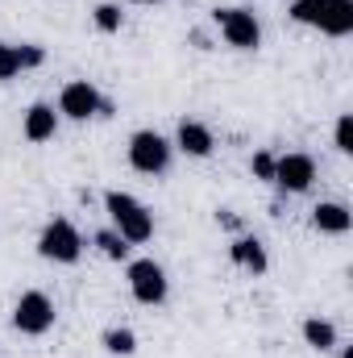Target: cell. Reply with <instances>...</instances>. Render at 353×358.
Segmentation results:
<instances>
[{
    "label": "cell",
    "instance_id": "2e32d148",
    "mask_svg": "<svg viewBox=\"0 0 353 358\" xmlns=\"http://www.w3.org/2000/svg\"><path fill=\"white\" fill-rule=\"evenodd\" d=\"M104 350H108V355L129 358L133 350H137V334L125 329V325H121V329H108V334H104Z\"/></svg>",
    "mask_w": 353,
    "mask_h": 358
},
{
    "label": "cell",
    "instance_id": "ac0fdd59",
    "mask_svg": "<svg viewBox=\"0 0 353 358\" xmlns=\"http://www.w3.org/2000/svg\"><path fill=\"white\" fill-rule=\"evenodd\" d=\"M333 142H337V150H341V155H353V113H341V117H337Z\"/></svg>",
    "mask_w": 353,
    "mask_h": 358
},
{
    "label": "cell",
    "instance_id": "603a6c76",
    "mask_svg": "<svg viewBox=\"0 0 353 358\" xmlns=\"http://www.w3.org/2000/svg\"><path fill=\"white\" fill-rule=\"evenodd\" d=\"M129 4H163V0H129Z\"/></svg>",
    "mask_w": 353,
    "mask_h": 358
},
{
    "label": "cell",
    "instance_id": "9c48e42d",
    "mask_svg": "<svg viewBox=\"0 0 353 358\" xmlns=\"http://www.w3.org/2000/svg\"><path fill=\"white\" fill-rule=\"evenodd\" d=\"M100 104H104V96L88 80H71V84H63V92H59V117H67V121L100 117Z\"/></svg>",
    "mask_w": 353,
    "mask_h": 358
},
{
    "label": "cell",
    "instance_id": "9a60e30c",
    "mask_svg": "<svg viewBox=\"0 0 353 358\" xmlns=\"http://www.w3.org/2000/svg\"><path fill=\"white\" fill-rule=\"evenodd\" d=\"M91 242H96V246H100V255H104V259H112V263H125V259H129V242H125L112 225H108V229H100Z\"/></svg>",
    "mask_w": 353,
    "mask_h": 358
},
{
    "label": "cell",
    "instance_id": "5b68a950",
    "mask_svg": "<svg viewBox=\"0 0 353 358\" xmlns=\"http://www.w3.org/2000/svg\"><path fill=\"white\" fill-rule=\"evenodd\" d=\"M13 329L25 338H42L54 329V300L46 292H21L13 304Z\"/></svg>",
    "mask_w": 353,
    "mask_h": 358
},
{
    "label": "cell",
    "instance_id": "44dd1931",
    "mask_svg": "<svg viewBox=\"0 0 353 358\" xmlns=\"http://www.w3.org/2000/svg\"><path fill=\"white\" fill-rule=\"evenodd\" d=\"M17 63H21V71L25 67H42L46 63V50L42 46H17Z\"/></svg>",
    "mask_w": 353,
    "mask_h": 358
},
{
    "label": "cell",
    "instance_id": "ba28073f",
    "mask_svg": "<svg viewBox=\"0 0 353 358\" xmlns=\"http://www.w3.org/2000/svg\"><path fill=\"white\" fill-rule=\"evenodd\" d=\"M312 179H316V159L312 155H299V150L295 155H274V183H278L283 196L308 192Z\"/></svg>",
    "mask_w": 353,
    "mask_h": 358
},
{
    "label": "cell",
    "instance_id": "4fadbf2b",
    "mask_svg": "<svg viewBox=\"0 0 353 358\" xmlns=\"http://www.w3.org/2000/svg\"><path fill=\"white\" fill-rule=\"evenodd\" d=\"M229 259H233L237 267L254 271V275H262V271H266V250H262V242H258V238H237V242L229 246Z\"/></svg>",
    "mask_w": 353,
    "mask_h": 358
},
{
    "label": "cell",
    "instance_id": "cb8c5ba5",
    "mask_svg": "<svg viewBox=\"0 0 353 358\" xmlns=\"http://www.w3.org/2000/svg\"><path fill=\"white\" fill-rule=\"evenodd\" d=\"M341 358H353V346H345V350H341Z\"/></svg>",
    "mask_w": 353,
    "mask_h": 358
},
{
    "label": "cell",
    "instance_id": "52a82bcc",
    "mask_svg": "<svg viewBox=\"0 0 353 358\" xmlns=\"http://www.w3.org/2000/svg\"><path fill=\"white\" fill-rule=\"evenodd\" d=\"M212 17L220 25V38L233 50H258L262 46V25H258V17L250 8H216Z\"/></svg>",
    "mask_w": 353,
    "mask_h": 358
},
{
    "label": "cell",
    "instance_id": "3957f363",
    "mask_svg": "<svg viewBox=\"0 0 353 358\" xmlns=\"http://www.w3.org/2000/svg\"><path fill=\"white\" fill-rule=\"evenodd\" d=\"M171 155H175V146L158 129H137L129 138V167L142 171V176H154V179L167 176L171 171Z\"/></svg>",
    "mask_w": 353,
    "mask_h": 358
},
{
    "label": "cell",
    "instance_id": "7c38bea8",
    "mask_svg": "<svg viewBox=\"0 0 353 358\" xmlns=\"http://www.w3.org/2000/svg\"><path fill=\"white\" fill-rule=\"evenodd\" d=\"M312 225H316L320 234H333V238H341V234H350L353 213L341 204V200H320V204L312 208Z\"/></svg>",
    "mask_w": 353,
    "mask_h": 358
},
{
    "label": "cell",
    "instance_id": "277c9868",
    "mask_svg": "<svg viewBox=\"0 0 353 358\" xmlns=\"http://www.w3.org/2000/svg\"><path fill=\"white\" fill-rule=\"evenodd\" d=\"M38 255H42L46 263L71 267V263H80V255H84V238H80V229H75L67 217H54V221L42 229V238H38Z\"/></svg>",
    "mask_w": 353,
    "mask_h": 358
},
{
    "label": "cell",
    "instance_id": "8992f818",
    "mask_svg": "<svg viewBox=\"0 0 353 358\" xmlns=\"http://www.w3.org/2000/svg\"><path fill=\"white\" fill-rule=\"evenodd\" d=\"M125 279H129L133 300H137V304H146V308H158V304H167V296H171L167 271L158 267L154 259H133L129 271H125Z\"/></svg>",
    "mask_w": 353,
    "mask_h": 358
},
{
    "label": "cell",
    "instance_id": "6da1fadb",
    "mask_svg": "<svg viewBox=\"0 0 353 358\" xmlns=\"http://www.w3.org/2000/svg\"><path fill=\"white\" fill-rule=\"evenodd\" d=\"M104 208H108V221H112V229L129 242V246H142V242H150L154 238V213L137 200V196H129V192H104Z\"/></svg>",
    "mask_w": 353,
    "mask_h": 358
},
{
    "label": "cell",
    "instance_id": "30bf717a",
    "mask_svg": "<svg viewBox=\"0 0 353 358\" xmlns=\"http://www.w3.org/2000/svg\"><path fill=\"white\" fill-rule=\"evenodd\" d=\"M21 134H25V142H50V138L59 134V113H54V104H46V100L29 104V113L21 117Z\"/></svg>",
    "mask_w": 353,
    "mask_h": 358
},
{
    "label": "cell",
    "instance_id": "7a4b0ae2",
    "mask_svg": "<svg viewBox=\"0 0 353 358\" xmlns=\"http://www.w3.org/2000/svg\"><path fill=\"white\" fill-rule=\"evenodd\" d=\"M291 21L312 25L329 38L353 34V0H291Z\"/></svg>",
    "mask_w": 353,
    "mask_h": 358
},
{
    "label": "cell",
    "instance_id": "8fae6325",
    "mask_svg": "<svg viewBox=\"0 0 353 358\" xmlns=\"http://www.w3.org/2000/svg\"><path fill=\"white\" fill-rule=\"evenodd\" d=\"M175 146L183 155H191V159H208V155L216 150V138H212V129H208L204 121H179Z\"/></svg>",
    "mask_w": 353,
    "mask_h": 358
},
{
    "label": "cell",
    "instance_id": "d6986e66",
    "mask_svg": "<svg viewBox=\"0 0 353 358\" xmlns=\"http://www.w3.org/2000/svg\"><path fill=\"white\" fill-rule=\"evenodd\" d=\"M250 171H254V179H262V183H274V155L270 150H258L250 159Z\"/></svg>",
    "mask_w": 353,
    "mask_h": 358
},
{
    "label": "cell",
    "instance_id": "e0dca14e",
    "mask_svg": "<svg viewBox=\"0 0 353 358\" xmlns=\"http://www.w3.org/2000/svg\"><path fill=\"white\" fill-rule=\"evenodd\" d=\"M91 21H96V29H100V34H121L125 13H121V4H96Z\"/></svg>",
    "mask_w": 353,
    "mask_h": 358
},
{
    "label": "cell",
    "instance_id": "7402d4cb",
    "mask_svg": "<svg viewBox=\"0 0 353 358\" xmlns=\"http://www.w3.org/2000/svg\"><path fill=\"white\" fill-rule=\"evenodd\" d=\"M216 221H220V225H225V229H241V221H237V217H233V213H229V208H225V213H216Z\"/></svg>",
    "mask_w": 353,
    "mask_h": 358
},
{
    "label": "cell",
    "instance_id": "5bb4252c",
    "mask_svg": "<svg viewBox=\"0 0 353 358\" xmlns=\"http://www.w3.org/2000/svg\"><path fill=\"white\" fill-rule=\"evenodd\" d=\"M303 342H308L312 350H320V355H324V350H333V346H337V325H333V321H324V317H308V321H303Z\"/></svg>",
    "mask_w": 353,
    "mask_h": 358
},
{
    "label": "cell",
    "instance_id": "ffe728a7",
    "mask_svg": "<svg viewBox=\"0 0 353 358\" xmlns=\"http://www.w3.org/2000/svg\"><path fill=\"white\" fill-rule=\"evenodd\" d=\"M17 71H21V63H17V46L0 42V80H13Z\"/></svg>",
    "mask_w": 353,
    "mask_h": 358
}]
</instances>
